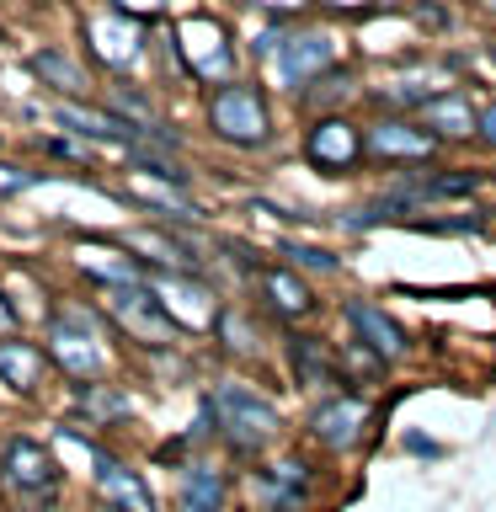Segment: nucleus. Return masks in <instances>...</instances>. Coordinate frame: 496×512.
<instances>
[{
  "label": "nucleus",
  "instance_id": "obj_20",
  "mask_svg": "<svg viewBox=\"0 0 496 512\" xmlns=\"http://www.w3.org/2000/svg\"><path fill=\"white\" fill-rule=\"evenodd\" d=\"M80 267H91L96 278H107V283H134V278H139V262H134V256L107 251V246H80Z\"/></svg>",
  "mask_w": 496,
  "mask_h": 512
},
{
  "label": "nucleus",
  "instance_id": "obj_18",
  "mask_svg": "<svg viewBox=\"0 0 496 512\" xmlns=\"http://www.w3.org/2000/svg\"><path fill=\"white\" fill-rule=\"evenodd\" d=\"M480 187L475 171H448V176H427V182L416 187H400L390 203H422V198H470V192Z\"/></svg>",
  "mask_w": 496,
  "mask_h": 512
},
{
  "label": "nucleus",
  "instance_id": "obj_31",
  "mask_svg": "<svg viewBox=\"0 0 496 512\" xmlns=\"http://www.w3.org/2000/svg\"><path fill=\"white\" fill-rule=\"evenodd\" d=\"M480 6H486V11H496V0H480Z\"/></svg>",
  "mask_w": 496,
  "mask_h": 512
},
{
  "label": "nucleus",
  "instance_id": "obj_15",
  "mask_svg": "<svg viewBox=\"0 0 496 512\" xmlns=\"http://www.w3.org/2000/svg\"><path fill=\"white\" fill-rule=\"evenodd\" d=\"M475 118H480V112L470 107V96H432V102H422V123L438 128L443 139L475 134Z\"/></svg>",
  "mask_w": 496,
  "mask_h": 512
},
{
  "label": "nucleus",
  "instance_id": "obj_10",
  "mask_svg": "<svg viewBox=\"0 0 496 512\" xmlns=\"http://www.w3.org/2000/svg\"><path fill=\"white\" fill-rule=\"evenodd\" d=\"M358 128L342 123V118H326V123H315L310 128V139H304V160L320 171H347L352 160H358Z\"/></svg>",
  "mask_w": 496,
  "mask_h": 512
},
{
  "label": "nucleus",
  "instance_id": "obj_23",
  "mask_svg": "<svg viewBox=\"0 0 496 512\" xmlns=\"http://www.w3.org/2000/svg\"><path fill=\"white\" fill-rule=\"evenodd\" d=\"M267 299L278 304L283 315H304V310H310V294H304V283L288 278V272H267Z\"/></svg>",
  "mask_w": 496,
  "mask_h": 512
},
{
  "label": "nucleus",
  "instance_id": "obj_7",
  "mask_svg": "<svg viewBox=\"0 0 496 512\" xmlns=\"http://www.w3.org/2000/svg\"><path fill=\"white\" fill-rule=\"evenodd\" d=\"M336 59V43L326 32H294V38H283L278 48V80L283 86H304V80H315L320 70H331Z\"/></svg>",
  "mask_w": 496,
  "mask_h": 512
},
{
  "label": "nucleus",
  "instance_id": "obj_2",
  "mask_svg": "<svg viewBox=\"0 0 496 512\" xmlns=\"http://www.w3.org/2000/svg\"><path fill=\"white\" fill-rule=\"evenodd\" d=\"M112 315H118V326L128 331V336H139L144 347H166L171 336H176V320H171V310L160 304V294L155 288H144L139 278L134 283H112Z\"/></svg>",
  "mask_w": 496,
  "mask_h": 512
},
{
  "label": "nucleus",
  "instance_id": "obj_8",
  "mask_svg": "<svg viewBox=\"0 0 496 512\" xmlns=\"http://www.w3.org/2000/svg\"><path fill=\"white\" fill-rule=\"evenodd\" d=\"M96 496H102L107 512H155L150 486L134 470H123L118 459H102V454H96Z\"/></svg>",
  "mask_w": 496,
  "mask_h": 512
},
{
  "label": "nucleus",
  "instance_id": "obj_6",
  "mask_svg": "<svg viewBox=\"0 0 496 512\" xmlns=\"http://www.w3.org/2000/svg\"><path fill=\"white\" fill-rule=\"evenodd\" d=\"M208 118H214V128L230 144H262L267 139V107L246 86H224L214 96V107H208Z\"/></svg>",
  "mask_w": 496,
  "mask_h": 512
},
{
  "label": "nucleus",
  "instance_id": "obj_21",
  "mask_svg": "<svg viewBox=\"0 0 496 512\" xmlns=\"http://www.w3.org/2000/svg\"><path fill=\"white\" fill-rule=\"evenodd\" d=\"M171 299L187 310V315H182L187 326H208V320H214V299H208L198 283H182V278H171L166 288H160V304H171Z\"/></svg>",
  "mask_w": 496,
  "mask_h": 512
},
{
  "label": "nucleus",
  "instance_id": "obj_25",
  "mask_svg": "<svg viewBox=\"0 0 496 512\" xmlns=\"http://www.w3.org/2000/svg\"><path fill=\"white\" fill-rule=\"evenodd\" d=\"M294 363H299V374H310L320 384H331V363L315 352V342H294Z\"/></svg>",
  "mask_w": 496,
  "mask_h": 512
},
{
  "label": "nucleus",
  "instance_id": "obj_11",
  "mask_svg": "<svg viewBox=\"0 0 496 512\" xmlns=\"http://www.w3.org/2000/svg\"><path fill=\"white\" fill-rule=\"evenodd\" d=\"M363 422H368V406H363V400L336 395V400H326V406L310 416V432H315L326 448H358Z\"/></svg>",
  "mask_w": 496,
  "mask_h": 512
},
{
  "label": "nucleus",
  "instance_id": "obj_27",
  "mask_svg": "<svg viewBox=\"0 0 496 512\" xmlns=\"http://www.w3.org/2000/svg\"><path fill=\"white\" fill-rule=\"evenodd\" d=\"M475 134L486 139V144H496V107H486V112L475 118Z\"/></svg>",
  "mask_w": 496,
  "mask_h": 512
},
{
  "label": "nucleus",
  "instance_id": "obj_1",
  "mask_svg": "<svg viewBox=\"0 0 496 512\" xmlns=\"http://www.w3.org/2000/svg\"><path fill=\"white\" fill-rule=\"evenodd\" d=\"M208 411H214L224 443L240 448V454H256V448H267L278 438V406H272L267 395L246 390V384H219L214 400H208Z\"/></svg>",
  "mask_w": 496,
  "mask_h": 512
},
{
  "label": "nucleus",
  "instance_id": "obj_16",
  "mask_svg": "<svg viewBox=\"0 0 496 512\" xmlns=\"http://www.w3.org/2000/svg\"><path fill=\"white\" fill-rule=\"evenodd\" d=\"M54 118L64 128H75V134H91V139H112V144H134L139 128H128L123 118H112V112H91V107H59Z\"/></svg>",
  "mask_w": 496,
  "mask_h": 512
},
{
  "label": "nucleus",
  "instance_id": "obj_9",
  "mask_svg": "<svg viewBox=\"0 0 496 512\" xmlns=\"http://www.w3.org/2000/svg\"><path fill=\"white\" fill-rule=\"evenodd\" d=\"M347 320H352V331H358V342L374 352L379 363H395V358H406V331L395 326L390 315L379 310V304H363V299H352L347 304Z\"/></svg>",
  "mask_w": 496,
  "mask_h": 512
},
{
  "label": "nucleus",
  "instance_id": "obj_22",
  "mask_svg": "<svg viewBox=\"0 0 496 512\" xmlns=\"http://www.w3.org/2000/svg\"><path fill=\"white\" fill-rule=\"evenodd\" d=\"M262 491H267V502H272V507H294V502H299V491H304V464H294V459L272 464Z\"/></svg>",
  "mask_w": 496,
  "mask_h": 512
},
{
  "label": "nucleus",
  "instance_id": "obj_30",
  "mask_svg": "<svg viewBox=\"0 0 496 512\" xmlns=\"http://www.w3.org/2000/svg\"><path fill=\"white\" fill-rule=\"evenodd\" d=\"M262 6H272V11H288V6H304V0H262Z\"/></svg>",
  "mask_w": 496,
  "mask_h": 512
},
{
  "label": "nucleus",
  "instance_id": "obj_19",
  "mask_svg": "<svg viewBox=\"0 0 496 512\" xmlns=\"http://www.w3.org/2000/svg\"><path fill=\"white\" fill-rule=\"evenodd\" d=\"M32 70H38L54 91H64V96H86V70H80L75 59H64V54H32Z\"/></svg>",
  "mask_w": 496,
  "mask_h": 512
},
{
  "label": "nucleus",
  "instance_id": "obj_17",
  "mask_svg": "<svg viewBox=\"0 0 496 512\" xmlns=\"http://www.w3.org/2000/svg\"><path fill=\"white\" fill-rule=\"evenodd\" d=\"M219 502H224L219 470H208V464H187V470H182V507L187 512H219Z\"/></svg>",
  "mask_w": 496,
  "mask_h": 512
},
{
  "label": "nucleus",
  "instance_id": "obj_24",
  "mask_svg": "<svg viewBox=\"0 0 496 512\" xmlns=\"http://www.w3.org/2000/svg\"><path fill=\"white\" fill-rule=\"evenodd\" d=\"M283 256H294V262H304V267H315V272H336L342 262L326 251V246H299V240H288L283 246Z\"/></svg>",
  "mask_w": 496,
  "mask_h": 512
},
{
  "label": "nucleus",
  "instance_id": "obj_3",
  "mask_svg": "<svg viewBox=\"0 0 496 512\" xmlns=\"http://www.w3.org/2000/svg\"><path fill=\"white\" fill-rule=\"evenodd\" d=\"M0 480H6L16 496H27V502H54L59 464H54V454H48L43 443L11 438L6 448H0Z\"/></svg>",
  "mask_w": 496,
  "mask_h": 512
},
{
  "label": "nucleus",
  "instance_id": "obj_4",
  "mask_svg": "<svg viewBox=\"0 0 496 512\" xmlns=\"http://www.w3.org/2000/svg\"><path fill=\"white\" fill-rule=\"evenodd\" d=\"M176 54H182V64L198 80H224L235 70L230 38H224V27L208 22V16H187V22L176 27Z\"/></svg>",
  "mask_w": 496,
  "mask_h": 512
},
{
  "label": "nucleus",
  "instance_id": "obj_28",
  "mask_svg": "<svg viewBox=\"0 0 496 512\" xmlns=\"http://www.w3.org/2000/svg\"><path fill=\"white\" fill-rule=\"evenodd\" d=\"M16 326V315H11V304H6V294H0V331H11Z\"/></svg>",
  "mask_w": 496,
  "mask_h": 512
},
{
  "label": "nucleus",
  "instance_id": "obj_5",
  "mask_svg": "<svg viewBox=\"0 0 496 512\" xmlns=\"http://www.w3.org/2000/svg\"><path fill=\"white\" fill-rule=\"evenodd\" d=\"M48 342H54V358L70 368L75 379H91L102 368V336H96L86 310H59L54 326H48Z\"/></svg>",
  "mask_w": 496,
  "mask_h": 512
},
{
  "label": "nucleus",
  "instance_id": "obj_26",
  "mask_svg": "<svg viewBox=\"0 0 496 512\" xmlns=\"http://www.w3.org/2000/svg\"><path fill=\"white\" fill-rule=\"evenodd\" d=\"M118 11H128V16H150V11H160L166 0H112Z\"/></svg>",
  "mask_w": 496,
  "mask_h": 512
},
{
  "label": "nucleus",
  "instance_id": "obj_13",
  "mask_svg": "<svg viewBox=\"0 0 496 512\" xmlns=\"http://www.w3.org/2000/svg\"><path fill=\"white\" fill-rule=\"evenodd\" d=\"M368 150L390 155V160H427L432 155V134L427 128H411V123H379L374 134H368Z\"/></svg>",
  "mask_w": 496,
  "mask_h": 512
},
{
  "label": "nucleus",
  "instance_id": "obj_12",
  "mask_svg": "<svg viewBox=\"0 0 496 512\" xmlns=\"http://www.w3.org/2000/svg\"><path fill=\"white\" fill-rule=\"evenodd\" d=\"M86 38L96 48V59H107L112 70H123V64L139 59V27L128 22V16H91Z\"/></svg>",
  "mask_w": 496,
  "mask_h": 512
},
{
  "label": "nucleus",
  "instance_id": "obj_14",
  "mask_svg": "<svg viewBox=\"0 0 496 512\" xmlns=\"http://www.w3.org/2000/svg\"><path fill=\"white\" fill-rule=\"evenodd\" d=\"M0 379H6L16 395H38V384H43V352L32 347V342H0Z\"/></svg>",
  "mask_w": 496,
  "mask_h": 512
},
{
  "label": "nucleus",
  "instance_id": "obj_29",
  "mask_svg": "<svg viewBox=\"0 0 496 512\" xmlns=\"http://www.w3.org/2000/svg\"><path fill=\"white\" fill-rule=\"evenodd\" d=\"M326 6H336V11H358V6H368V0H326Z\"/></svg>",
  "mask_w": 496,
  "mask_h": 512
}]
</instances>
